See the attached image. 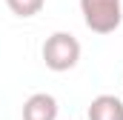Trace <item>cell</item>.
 I'll return each mask as SVG.
<instances>
[{
  "mask_svg": "<svg viewBox=\"0 0 123 120\" xmlns=\"http://www.w3.org/2000/svg\"><path fill=\"white\" fill-rule=\"evenodd\" d=\"M80 40L72 34V31H55L46 37L43 49H40V57L46 63V69L52 72H69L77 66L80 60Z\"/></svg>",
  "mask_w": 123,
  "mask_h": 120,
  "instance_id": "cell-1",
  "label": "cell"
},
{
  "mask_svg": "<svg viewBox=\"0 0 123 120\" xmlns=\"http://www.w3.org/2000/svg\"><path fill=\"white\" fill-rule=\"evenodd\" d=\"M86 29L94 34H112L123 23V0H80Z\"/></svg>",
  "mask_w": 123,
  "mask_h": 120,
  "instance_id": "cell-2",
  "label": "cell"
},
{
  "mask_svg": "<svg viewBox=\"0 0 123 120\" xmlns=\"http://www.w3.org/2000/svg\"><path fill=\"white\" fill-rule=\"evenodd\" d=\"M57 97L49 91H34L23 103V120H57Z\"/></svg>",
  "mask_w": 123,
  "mask_h": 120,
  "instance_id": "cell-3",
  "label": "cell"
},
{
  "mask_svg": "<svg viewBox=\"0 0 123 120\" xmlns=\"http://www.w3.org/2000/svg\"><path fill=\"white\" fill-rule=\"evenodd\" d=\"M89 120H123V97L117 94H97L89 103Z\"/></svg>",
  "mask_w": 123,
  "mask_h": 120,
  "instance_id": "cell-4",
  "label": "cell"
},
{
  "mask_svg": "<svg viewBox=\"0 0 123 120\" xmlns=\"http://www.w3.org/2000/svg\"><path fill=\"white\" fill-rule=\"evenodd\" d=\"M6 6H9V12L17 14V17H34V14L43 12L46 0H6Z\"/></svg>",
  "mask_w": 123,
  "mask_h": 120,
  "instance_id": "cell-5",
  "label": "cell"
}]
</instances>
